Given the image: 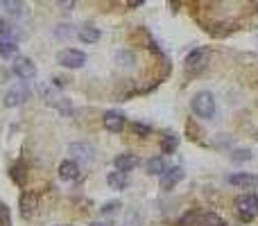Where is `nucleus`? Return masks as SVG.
<instances>
[{"label":"nucleus","instance_id":"1","mask_svg":"<svg viewBox=\"0 0 258 226\" xmlns=\"http://www.w3.org/2000/svg\"><path fill=\"white\" fill-rule=\"evenodd\" d=\"M193 113L197 118H202V120H211L215 116V99H213V95L208 90H202V93H197L193 97Z\"/></svg>","mask_w":258,"mask_h":226},{"label":"nucleus","instance_id":"2","mask_svg":"<svg viewBox=\"0 0 258 226\" xmlns=\"http://www.w3.org/2000/svg\"><path fill=\"white\" fill-rule=\"evenodd\" d=\"M235 208H238V215L242 221H251L253 217L258 215V194H242V197L235 201Z\"/></svg>","mask_w":258,"mask_h":226},{"label":"nucleus","instance_id":"3","mask_svg":"<svg viewBox=\"0 0 258 226\" xmlns=\"http://www.w3.org/2000/svg\"><path fill=\"white\" fill-rule=\"evenodd\" d=\"M57 63L66 68H81L86 63V54L79 52V50H72V48H66L61 52H57Z\"/></svg>","mask_w":258,"mask_h":226},{"label":"nucleus","instance_id":"4","mask_svg":"<svg viewBox=\"0 0 258 226\" xmlns=\"http://www.w3.org/2000/svg\"><path fill=\"white\" fill-rule=\"evenodd\" d=\"M12 70H14V75H16L18 79H23V81H30V79H34L36 77V66L25 57H18L16 61L12 63Z\"/></svg>","mask_w":258,"mask_h":226},{"label":"nucleus","instance_id":"5","mask_svg":"<svg viewBox=\"0 0 258 226\" xmlns=\"http://www.w3.org/2000/svg\"><path fill=\"white\" fill-rule=\"evenodd\" d=\"M181 179H184V170H181V167H170V170L165 167V170L161 172V190L167 192V190L175 188Z\"/></svg>","mask_w":258,"mask_h":226},{"label":"nucleus","instance_id":"6","mask_svg":"<svg viewBox=\"0 0 258 226\" xmlns=\"http://www.w3.org/2000/svg\"><path fill=\"white\" fill-rule=\"evenodd\" d=\"M25 99H27L25 86L16 84V86H12V88L7 90V95H5V106H21Z\"/></svg>","mask_w":258,"mask_h":226},{"label":"nucleus","instance_id":"7","mask_svg":"<svg viewBox=\"0 0 258 226\" xmlns=\"http://www.w3.org/2000/svg\"><path fill=\"white\" fill-rule=\"evenodd\" d=\"M102 122H104V127H107V131H111V134H118V131L125 129V116H122V113H118V111L104 113Z\"/></svg>","mask_w":258,"mask_h":226},{"label":"nucleus","instance_id":"8","mask_svg":"<svg viewBox=\"0 0 258 226\" xmlns=\"http://www.w3.org/2000/svg\"><path fill=\"white\" fill-rule=\"evenodd\" d=\"M226 181H229L231 185H238V188H256V185H258V176L256 174H247V172L231 174Z\"/></svg>","mask_w":258,"mask_h":226},{"label":"nucleus","instance_id":"9","mask_svg":"<svg viewBox=\"0 0 258 226\" xmlns=\"http://www.w3.org/2000/svg\"><path fill=\"white\" fill-rule=\"evenodd\" d=\"M186 63H188V68H195V70L204 68L208 63V50H204V48L193 50V52L186 57Z\"/></svg>","mask_w":258,"mask_h":226},{"label":"nucleus","instance_id":"10","mask_svg":"<svg viewBox=\"0 0 258 226\" xmlns=\"http://www.w3.org/2000/svg\"><path fill=\"white\" fill-rule=\"evenodd\" d=\"M0 7H3L5 12H7L9 16H14V18H23L27 14L23 0H0Z\"/></svg>","mask_w":258,"mask_h":226},{"label":"nucleus","instance_id":"11","mask_svg":"<svg viewBox=\"0 0 258 226\" xmlns=\"http://www.w3.org/2000/svg\"><path fill=\"white\" fill-rule=\"evenodd\" d=\"M41 95H43V99L50 104V106H59L61 111L68 108V102H63L61 95H59L54 88H50V86H43V88H41Z\"/></svg>","mask_w":258,"mask_h":226},{"label":"nucleus","instance_id":"12","mask_svg":"<svg viewBox=\"0 0 258 226\" xmlns=\"http://www.w3.org/2000/svg\"><path fill=\"white\" fill-rule=\"evenodd\" d=\"M68 152H70L72 156L81 158V161H91V158H93V154H95V149L91 147L89 143H72L70 147H68Z\"/></svg>","mask_w":258,"mask_h":226},{"label":"nucleus","instance_id":"13","mask_svg":"<svg viewBox=\"0 0 258 226\" xmlns=\"http://www.w3.org/2000/svg\"><path fill=\"white\" fill-rule=\"evenodd\" d=\"M113 165H116V170H120V172H129L138 165V158H136L134 154H120V156L113 158Z\"/></svg>","mask_w":258,"mask_h":226},{"label":"nucleus","instance_id":"14","mask_svg":"<svg viewBox=\"0 0 258 226\" xmlns=\"http://www.w3.org/2000/svg\"><path fill=\"white\" fill-rule=\"evenodd\" d=\"M59 176H61L63 181H72L79 176V165H77L75 161H63L61 165H59Z\"/></svg>","mask_w":258,"mask_h":226},{"label":"nucleus","instance_id":"15","mask_svg":"<svg viewBox=\"0 0 258 226\" xmlns=\"http://www.w3.org/2000/svg\"><path fill=\"white\" fill-rule=\"evenodd\" d=\"M107 183H109V188H111V190H125L127 183H129V179H127V172H120V170L111 172V174L107 176Z\"/></svg>","mask_w":258,"mask_h":226},{"label":"nucleus","instance_id":"16","mask_svg":"<svg viewBox=\"0 0 258 226\" xmlns=\"http://www.w3.org/2000/svg\"><path fill=\"white\" fill-rule=\"evenodd\" d=\"M18 52V45L14 39H9V36H3L0 39V57L3 59H14Z\"/></svg>","mask_w":258,"mask_h":226},{"label":"nucleus","instance_id":"17","mask_svg":"<svg viewBox=\"0 0 258 226\" xmlns=\"http://www.w3.org/2000/svg\"><path fill=\"white\" fill-rule=\"evenodd\" d=\"M77 36H79L84 43H98L100 41V30L93 25H81L79 30H77Z\"/></svg>","mask_w":258,"mask_h":226},{"label":"nucleus","instance_id":"18","mask_svg":"<svg viewBox=\"0 0 258 226\" xmlns=\"http://www.w3.org/2000/svg\"><path fill=\"white\" fill-rule=\"evenodd\" d=\"M36 203H39V197H36L34 192L23 194V197H21V212L25 217L32 215V212H34V208H36Z\"/></svg>","mask_w":258,"mask_h":226},{"label":"nucleus","instance_id":"19","mask_svg":"<svg viewBox=\"0 0 258 226\" xmlns=\"http://www.w3.org/2000/svg\"><path fill=\"white\" fill-rule=\"evenodd\" d=\"M177 145H179V138L172 136V134H167L165 138H163V143H161V152L163 154H172L177 149Z\"/></svg>","mask_w":258,"mask_h":226},{"label":"nucleus","instance_id":"20","mask_svg":"<svg viewBox=\"0 0 258 226\" xmlns=\"http://www.w3.org/2000/svg\"><path fill=\"white\" fill-rule=\"evenodd\" d=\"M163 170H165L163 158H149V161H147V172H149V174H161Z\"/></svg>","mask_w":258,"mask_h":226},{"label":"nucleus","instance_id":"21","mask_svg":"<svg viewBox=\"0 0 258 226\" xmlns=\"http://www.w3.org/2000/svg\"><path fill=\"white\" fill-rule=\"evenodd\" d=\"M179 226H199V212H188V215L179 221Z\"/></svg>","mask_w":258,"mask_h":226},{"label":"nucleus","instance_id":"22","mask_svg":"<svg viewBox=\"0 0 258 226\" xmlns=\"http://www.w3.org/2000/svg\"><path fill=\"white\" fill-rule=\"evenodd\" d=\"M0 226H12V215L5 203H0Z\"/></svg>","mask_w":258,"mask_h":226},{"label":"nucleus","instance_id":"23","mask_svg":"<svg viewBox=\"0 0 258 226\" xmlns=\"http://www.w3.org/2000/svg\"><path fill=\"white\" fill-rule=\"evenodd\" d=\"M118 61H122L120 66L129 68L131 63H134V54H129V52H118Z\"/></svg>","mask_w":258,"mask_h":226},{"label":"nucleus","instance_id":"24","mask_svg":"<svg viewBox=\"0 0 258 226\" xmlns=\"http://www.w3.org/2000/svg\"><path fill=\"white\" fill-rule=\"evenodd\" d=\"M21 170H23L21 163H16V165H14L12 170H9V174H12V179L16 181V183H23V181H25V179H23V174H21Z\"/></svg>","mask_w":258,"mask_h":226},{"label":"nucleus","instance_id":"25","mask_svg":"<svg viewBox=\"0 0 258 226\" xmlns=\"http://www.w3.org/2000/svg\"><path fill=\"white\" fill-rule=\"evenodd\" d=\"M57 36H59V39H61V36H63V39H70V36H72L70 25H59L57 27Z\"/></svg>","mask_w":258,"mask_h":226},{"label":"nucleus","instance_id":"26","mask_svg":"<svg viewBox=\"0 0 258 226\" xmlns=\"http://www.w3.org/2000/svg\"><path fill=\"white\" fill-rule=\"evenodd\" d=\"M0 34H3V36H9V39H12V27H9V23L5 21V18H0Z\"/></svg>","mask_w":258,"mask_h":226},{"label":"nucleus","instance_id":"27","mask_svg":"<svg viewBox=\"0 0 258 226\" xmlns=\"http://www.w3.org/2000/svg\"><path fill=\"white\" fill-rule=\"evenodd\" d=\"M149 131H152V129H149L147 125H140V122H136V125H134V134H140V136H149Z\"/></svg>","mask_w":258,"mask_h":226},{"label":"nucleus","instance_id":"28","mask_svg":"<svg viewBox=\"0 0 258 226\" xmlns=\"http://www.w3.org/2000/svg\"><path fill=\"white\" fill-rule=\"evenodd\" d=\"M247 158H251V154H249L247 149H238V152H233V161H247Z\"/></svg>","mask_w":258,"mask_h":226},{"label":"nucleus","instance_id":"29","mask_svg":"<svg viewBox=\"0 0 258 226\" xmlns=\"http://www.w3.org/2000/svg\"><path fill=\"white\" fill-rule=\"evenodd\" d=\"M116 208H120V203H118V201H109L107 206L102 208V212H104V215H111V212L116 210Z\"/></svg>","mask_w":258,"mask_h":226},{"label":"nucleus","instance_id":"30","mask_svg":"<svg viewBox=\"0 0 258 226\" xmlns=\"http://www.w3.org/2000/svg\"><path fill=\"white\" fill-rule=\"evenodd\" d=\"M59 3H61L63 7H66V9H70L72 5H75V0H59Z\"/></svg>","mask_w":258,"mask_h":226},{"label":"nucleus","instance_id":"31","mask_svg":"<svg viewBox=\"0 0 258 226\" xmlns=\"http://www.w3.org/2000/svg\"><path fill=\"white\" fill-rule=\"evenodd\" d=\"M138 5H143V0H129V7H138Z\"/></svg>","mask_w":258,"mask_h":226},{"label":"nucleus","instance_id":"32","mask_svg":"<svg viewBox=\"0 0 258 226\" xmlns=\"http://www.w3.org/2000/svg\"><path fill=\"white\" fill-rule=\"evenodd\" d=\"M91 226H111V224H109V221H93Z\"/></svg>","mask_w":258,"mask_h":226},{"label":"nucleus","instance_id":"33","mask_svg":"<svg viewBox=\"0 0 258 226\" xmlns=\"http://www.w3.org/2000/svg\"><path fill=\"white\" fill-rule=\"evenodd\" d=\"M253 7H256V9H258V0H253Z\"/></svg>","mask_w":258,"mask_h":226},{"label":"nucleus","instance_id":"34","mask_svg":"<svg viewBox=\"0 0 258 226\" xmlns=\"http://www.w3.org/2000/svg\"><path fill=\"white\" fill-rule=\"evenodd\" d=\"M217 226H224V224H222V221H220V224H217Z\"/></svg>","mask_w":258,"mask_h":226}]
</instances>
